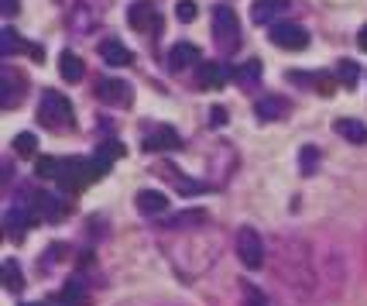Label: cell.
<instances>
[{
	"instance_id": "cell-1",
	"label": "cell",
	"mask_w": 367,
	"mask_h": 306,
	"mask_svg": "<svg viewBox=\"0 0 367 306\" xmlns=\"http://www.w3.org/2000/svg\"><path fill=\"white\" fill-rule=\"evenodd\" d=\"M38 121L52 131H66L73 128V103L59 93V89H45L38 100Z\"/></svg>"
},
{
	"instance_id": "cell-2",
	"label": "cell",
	"mask_w": 367,
	"mask_h": 306,
	"mask_svg": "<svg viewBox=\"0 0 367 306\" xmlns=\"http://www.w3.org/2000/svg\"><path fill=\"white\" fill-rule=\"evenodd\" d=\"M96 179V169H93V159H66L62 162V173H59V186L66 193H80L82 186H89Z\"/></svg>"
},
{
	"instance_id": "cell-3",
	"label": "cell",
	"mask_w": 367,
	"mask_h": 306,
	"mask_svg": "<svg viewBox=\"0 0 367 306\" xmlns=\"http://www.w3.org/2000/svg\"><path fill=\"white\" fill-rule=\"evenodd\" d=\"M237 255L247 268H261L264 265V241L254 227H241L237 231Z\"/></svg>"
},
{
	"instance_id": "cell-4",
	"label": "cell",
	"mask_w": 367,
	"mask_h": 306,
	"mask_svg": "<svg viewBox=\"0 0 367 306\" xmlns=\"http://www.w3.org/2000/svg\"><path fill=\"white\" fill-rule=\"evenodd\" d=\"M213 31H216V42L223 45V48H230V45H237V31H241V21H237V14H234V7H227V3H220L216 10H213Z\"/></svg>"
},
{
	"instance_id": "cell-5",
	"label": "cell",
	"mask_w": 367,
	"mask_h": 306,
	"mask_svg": "<svg viewBox=\"0 0 367 306\" xmlns=\"http://www.w3.org/2000/svg\"><path fill=\"white\" fill-rule=\"evenodd\" d=\"M268 38L278 45V48H292V52H302V48L309 45V31H306L302 24H292V21H278V24H271Z\"/></svg>"
},
{
	"instance_id": "cell-6",
	"label": "cell",
	"mask_w": 367,
	"mask_h": 306,
	"mask_svg": "<svg viewBox=\"0 0 367 306\" xmlns=\"http://www.w3.org/2000/svg\"><path fill=\"white\" fill-rule=\"evenodd\" d=\"M127 21H130V28H134V31H148L151 24H158L155 3H151V0H137V3H130V10H127Z\"/></svg>"
},
{
	"instance_id": "cell-7",
	"label": "cell",
	"mask_w": 367,
	"mask_h": 306,
	"mask_svg": "<svg viewBox=\"0 0 367 306\" xmlns=\"http://www.w3.org/2000/svg\"><path fill=\"white\" fill-rule=\"evenodd\" d=\"M179 145H182V141H179V131L168 128V124H162V128H155V131L148 134L144 152H168V148H179Z\"/></svg>"
},
{
	"instance_id": "cell-8",
	"label": "cell",
	"mask_w": 367,
	"mask_h": 306,
	"mask_svg": "<svg viewBox=\"0 0 367 306\" xmlns=\"http://www.w3.org/2000/svg\"><path fill=\"white\" fill-rule=\"evenodd\" d=\"M227 76H230V69L220 66V62H203L200 66V87L203 89H220L227 83Z\"/></svg>"
},
{
	"instance_id": "cell-9",
	"label": "cell",
	"mask_w": 367,
	"mask_h": 306,
	"mask_svg": "<svg viewBox=\"0 0 367 306\" xmlns=\"http://www.w3.org/2000/svg\"><path fill=\"white\" fill-rule=\"evenodd\" d=\"M333 131L340 134L343 141H350V145H364V141H367V128L361 124V121H350V117L333 121Z\"/></svg>"
},
{
	"instance_id": "cell-10",
	"label": "cell",
	"mask_w": 367,
	"mask_h": 306,
	"mask_svg": "<svg viewBox=\"0 0 367 306\" xmlns=\"http://www.w3.org/2000/svg\"><path fill=\"white\" fill-rule=\"evenodd\" d=\"M96 96L107 100V103H127V100H130V87L121 83V80H103V83L96 87Z\"/></svg>"
},
{
	"instance_id": "cell-11",
	"label": "cell",
	"mask_w": 367,
	"mask_h": 306,
	"mask_svg": "<svg viewBox=\"0 0 367 306\" xmlns=\"http://www.w3.org/2000/svg\"><path fill=\"white\" fill-rule=\"evenodd\" d=\"M66 214V203L59 200V196H52V193H41L38 200H35V217L41 220H59Z\"/></svg>"
},
{
	"instance_id": "cell-12",
	"label": "cell",
	"mask_w": 367,
	"mask_h": 306,
	"mask_svg": "<svg viewBox=\"0 0 367 306\" xmlns=\"http://www.w3.org/2000/svg\"><path fill=\"white\" fill-rule=\"evenodd\" d=\"M200 59V48L196 45H172V52H168V66L172 69H186V66H193Z\"/></svg>"
},
{
	"instance_id": "cell-13",
	"label": "cell",
	"mask_w": 367,
	"mask_h": 306,
	"mask_svg": "<svg viewBox=\"0 0 367 306\" xmlns=\"http://www.w3.org/2000/svg\"><path fill=\"white\" fill-rule=\"evenodd\" d=\"M165 207H168V196H162V193H155V189H141L137 193V210L141 214H162Z\"/></svg>"
},
{
	"instance_id": "cell-14",
	"label": "cell",
	"mask_w": 367,
	"mask_h": 306,
	"mask_svg": "<svg viewBox=\"0 0 367 306\" xmlns=\"http://www.w3.org/2000/svg\"><path fill=\"white\" fill-rule=\"evenodd\" d=\"M282 10H285V3H278V0H254L250 17H254L257 24H268V21H275V14H282Z\"/></svg>"
},
{
	"instance_id": "cell-15",
	"label": "cell",
	"mask_w": 367,
	"mask_h": 306,
	"mask_svg": "<svg viewBox=\"0 0 367 306\" xmlns=\"http://www.w3.org/2000/svg\"><path fill=\"white\" fill-rule=\"evenodd\" d=\"M100 55H103V62H110V66H127V62H130V48L121 42H103L100 45Z\"/></svg>"
},
{
	"instance_id": "cell-16",
	"label": "cell",
	"mask_w": 367,
	"mask_h": 306,
	"mask_svg": "<svg viewBox=\"0 0 367 306\" xmlns=\"http://www.w3.org/2000/svg\"><path fill=\"white\" fill-rule=\"evenodd\" d=\"M59 73H62V80H69V83L82 80V59L80 55H73V52H62V59H59Z\"/></svg>"
},
{
	"instance_id": "cell-17",
	"label": "cell",
	"mask_w": 367,
	"mask_h": 306,
	"mask_svg": "<svg viewBox=\"0 0 367 306\" xmlns=\"http://www.w3.org/2000/svg\"><path fill=\"white\" fill-rule=\"evenodd\" d=\"M257 121H275L282 110H285V100H278V96H264V100H257Z\"/></svg>"
},
{
	"instance_id": "cell-18",
	"label": "cell",
	"mask_w": 367,
	"mask_h": 306,
	"mask_svg": "<svg viewBox=\"0 0 367 306\" xmlns=\"http://www.w3.org/2000/svg\"><path fill=\"white\" fill-rule=\"evenodd\" d=\"M121 155H123L121 141H103V145L96 148V155H93V159H96V162H103V166H110V162H117Z\"/></svg>"
},
{
	"instance_id": "cell-19",
	"label": "cell",
	"mask_w": 367,
	"mask_h": 306,
	"mask_svg": "<svg viewBox=\"0 0 367 306\" xmlns=\"http://www.w3.org/2000/svg\"><path fill=\"white\" fill-rule=\"evenodd\" d=\"M35 173H38L41 179H59L62 162H59V159H52V155H41L38 162H35Z\"/></svg>"
},
{
	"instance_id": "cell-20",
	"label": "cell",
	"mask_w": 367,
	"mask_h": 306,
	"mask_svg": "<svg viewBox=\"0 0 367 306\" xmlns=\"http://www.w3.org/2000/svg\"><path fill=\"white\" fill-rule=\"evenodd\" d=\"M316 166H320V152L309 145V148H302V155H299V169H302V175H313L316 173Z\"/></svg>"
},
{
	"instance_id": "cell-21",
	"label": "cell",
	"mask_w": 367,
	"mask_h": 306,
	"mask_svg": "<svg viewBox=\"0 0 367 306\" xmlns=\"http://www.w3.org/2000/svg\"><path fill=\"white\" fill-rule=\"evenodd\" d=\"M59 303H62V306H80L82 303V286H80V282H69V286L62 289Z\"/></svg>"
},
{
	"instance_id": "cell-22",
	"label": "cell",
	"mask_w": 367,
	"mask_h": 306,
	"mask_svg": "<svg viewBox=\"0 0 367 306\" xmlns=\"http://www.w3.org/2000/svg\"><path fill=\"white\" fill-rule=\"evenodd\" d=\"M14 152L17 155H35V134L31 131H21L14 138Z\"/></svg>"
},
{
	"instance_id": "cell-23",
	"label": "cell",
	"mask_w": 367,
	"mask_h": 306,
	"mask_svg": "<svg viewBox=\"0 0 367 306\" xmlns=\"http://www.w3.org/2000/svg\"><path fill=\"white\" fill-rule=\"evenodd\" d=\"M196 14H200V10H196V0H179V3H175V17H179V21L189 24V21H196Z\"/></svg>"
},
{
	"instance_id": "cell-24",
	"label": "cell",
	"mask_w": 367,
	"mask_h": 306,
	"mask_svg": "<svg viewBox=\"0 0 367 306\" xmlns=\"http://www.w3.org/2000/svg\"><path fill=\"white\" fill-rule=\"evenodd\" d=\"M21 234H24V217H21L17 210H10V214H7V238L21 241Z\"/></svg>"
},
{
	"instance_id": "cell-25",
	"label": "cell",
	"mask_w": 367,
	"mask_h": 306,
	"mask_svg": "<svg viewBox=\"0 0 367 306\" xmlns=\"http://www.w3.org/2000/svg\"><path fill=\"white\" fill-rule=\"evenodd\" d=\"M3 275H7V289H10V293H17V289L24 286V282H21V268H17L14 262L3 265Z\"/></svg>"
},
{
	"instance_id": "cell-26",
	"label": "cell",
	"mask_w": 367,
	"mask_h": 306,
	"mask_svg": "<svg viewBox=\"0 0 367 306\" xmlns=\"http://www.w3.org/2000/svg\"><path fill=\"white\" fill-rule=\"evenodd\" d=\"M336 76H340V83H343V87H354V83H357V66H354V62H340Z\"/></svg>"
},
{
	"instance_id": "cell-27",
	"label": "cell",
	"mask_w": 367,
	"mask_h": 306,
	"mask_svg": "<svg viewBox=\"0 0 367 306\" xmlns=\"http://www.w3.org/2000/svg\"><path fill=\"white\" fill-rule=\"evenodd\" d=\"M244 296H247V306H268V296H264L261 289H254L250 282L244 286Z\"/></svg>"
},
{
	"instance_id": "cell-28",
	"label": "cell",
	"mask_w": 367,
	"mask_h": 306,
	"mask_svg": "<svg viewBox=\"0 0 367 306\" xmlns=\"http://www.w3.org/2000/svg\"><path fill=\"white\" fill-rule=\"evenodd\" d=\"M0 38H3V55H10V52H17V48H21L17 35H14L10 28H3V31H0Z\"/></svg>"
},
{
	"instance_id": "cell-29",
	"label": "cell",
	"mask_w": 367,
	"mask_h": 306,
	"mask_svg": "<svg viewBox=\"0 0 367 306\" xmlns=\"http://www.w3.org/2000/svg\"><path fill=\"white\" fill-rule=\"evenodd\" d=\"M257 73H261V62H247L244 69H237L234 76H237V80H254Z\"/></svg>"
},
{
	"instance_id": "cell-30",
	"label": "cell",
	"mask_w": 367,
	"mask_h": 306,
	"mask_svg": "<svg viewBox=\"0 0 367 306\" xmlns=\"http://www.w3.org/2000/svg\"><path fill=\"white\" fill-rule=\"evenodd\" d=\"M209 114H213V124H223V121H227V110H223V107H213Z\"/></svg>"
},
{
	"instance_id": "cell-31",
	"label": "cell",
	"mask_w": 367,
	"mask_h": 306,
	"mask_svg": "<svg viewBox=\"0 0 367 306\" xmlns=\"http://www.w3.org/2000/svg\"><path fill=\"white\" fill-rule=\"evenodd\" d=\"M357 45H361V48H364V52H367V24H364V28H361V35H357Z\"/></svg>"
},
{
	"instance_id": "cell-32",
	"label": "cell",
	"mask_w": 367,
	"mask_h": 306,
	"mask_svg": "<svg viewBox=\"0 0 367 306\" xmlns=\"http://www.w3.org/2000/svg\"><path fill=\"white\" fill-rule=\"evenodd\" d=\"M31 306H38V303H31Z\"/></svg>"
}]
</instances>
